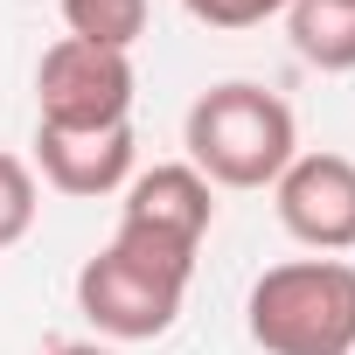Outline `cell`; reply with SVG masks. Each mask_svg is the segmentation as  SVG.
I'll return each mask as SVG.
<instances>
[{
	"mask_svg": "<svg viewBox=\"0 0 355 355\" xmlns=\"http://www.w3.org/2000/svg\"><path fill=\"white\" fill-rule=\"evenodd\" d=\"M182 146H189V167L209 189H272L300 153V119L279 91L230 77V84H209L189 105Z\"/></svg>",
	"mask_w": 355,
	"mask_h": 355,
	"instance_id": "obj_1",
	"label": "cell"
},
{
	"mask_svg": "<svg viewBox=\"0 0 355 355\" xmlns=\"http://www.w3.org/2000/svg\"><path fill=\"white\" fill-rule=\"evenodd\" d=\"M189 279H196V251L139 237V230H119L98 258H84L77 313L105 341H160L174 320H182Z\"/></svg>",
	"mask_w": 355,
	"mask_h": 355,
	"instance_id": "obj_2",
	"label": "cell"
},
{
	"mask_svg": "<svg viewBox=\"0 0 355 355\" xmlns=\"http://www.w3.org/2000/svg\"><path fill=\"white\" fill-rule=\"evenodd\" d=\"M244 327L265 355H355V265L348 258H286L258 272Z\"/></svg>",
	"mask_w": 355,
	"mask_h": 355,
	"instance_id": "obj_3",
	"label": "cell"
},
{
	"mask_svg": "<svg viewBox=\"0 0 355 355\" xmlns=\"http://www.w3.org/2000/svg\"><path fill=\"white\" fill-rule=\"evenodd\" d=\"M132 56L119 49H91L77 35L49 42L35 63V125L56 132H105V125H132Z\"/></svg>",
	"mask_w": 355,
	"mask_h": 355,
	"instance_id": "obj_4",
	"label": "cell"
},
{
	"mask_svg": "<svg viewBox=\"0 0 355 355\" xmlns=\"http://www.w3.org/2000/svg\"><path fill=\"white\" fill-rule=\"evenodd\" d=\"M272 209L279 230L320 258L355 251V160L320 146V153H293V167L272 182Z\"/></svg>",
	"mask_w": 355,
	"mask_h": 355,
	"instance_id": "obj_5",
	"label": "cell"
},
{
	"mask_svg": "<svg viewBox=\"0 0 355 355\" xmlns=\"http://www.w3.org/2000/svg\"><path fill=\"white\" fill-rule=\"evenodd\" d=\"M119 196H125V202H119V230L182 244V251H202V237H209V223H216V189L202 182L189 160L139 167Z\"/></svg>",
	"mask_w": 355,
	"mask_h": 355,
	"instance_id": "obj_6",
	"label": "cell"
},
{
	"mask_svg": "<svg viewBox=\"0 0 355 355\" xmlns=\"http://www.w3.org/2000/svg\"><path fill=\"white\" fill-rule=\"evenodd\" d=\"M35 167H42V182L56 196L98 202V196H119L132 174H139V139H132V125H105V132L35 125Z\"/></svg>",
	"mask_w": 355,
	"mask_h": 355,
	"instance_id": "obj_7",
	"label": "cell"
},
{
	"mask_svg": "<svg viewBox=\"0 0 355 355\" xmlns=\"http://www.w3.org/2000/svg\"><path fill=\"white\" fill-rule=\"evenodd\" d=\"M286 42L306 70L348 77L355 70V0H293L286 8Z\"/></svg>",
	"mask_w": 355,
	"mask_h": 355,
	"instance_id": "obj_8",
	"label": "cell"
},
{
	"mask_svg": "<svg viewBox=\"0 0 355 355\" xmlns=\"http://www.w3.org/2000/svg\"><path fill=\"white\" fill-rule=\"evenodd\" d=\"M146 21H153L146 0H63V28L77 42H91V49L132 56V42L146 35Z\"/></svg>",
	"mask_w": 355,
	"mask_h": 355,
	"instance_id": "obj_9",
	"label": "cell"
},
{
	"mask_svg": "<svg viewBox=\"0 0 355 355\" xmlns=\"http://www.w3.org/2000/svg\"><path fill=\"white\" fill-rule=\"evenodd\" d=\"M42 216V189H35V167L21 153L0 146V251H15Z\"/></svg>",
	"mask_w": 355,
	"mask_h": 355,
	"instance_id": "obj_10",
	"label": "cell"
},
{
	"mask_svg": "<svg viewBox=\"0 0 355 355\" xmlns=\"http://www.w3.org/2000/svg\"><path fill=\"white\" fill-rule=\"evenodd\" d=\"M182 8H189V21H202V28H223V35H237V28H258V21L286 15L293 0H182Z\"/></svg>",
	"mask_w": 355,
	"mask_h": 355,
	"instance_id": "obj_11",
	"label": "cell"
},
{
	"mask_svg": "<svg viewBox=\"0 0 355 355\" xmlns=\"http://www.w3.org/2000/svg\"><path fill=\"white\" fill-rule=\"evenodd\" d=\"M42 355H119V348H105V341H49Z\"/></svg>",
	"mask_w": 355,
	"mask_h": 355,
	"instance_id": "obj_12",
	"label": "cell"
}]
</instances>
